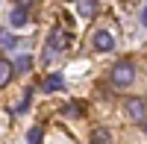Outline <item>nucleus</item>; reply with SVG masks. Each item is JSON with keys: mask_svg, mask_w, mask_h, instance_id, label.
I'll return each instance as SVG.
<instances>
[{"mask_svg": "<svg viewBox=\"0 0 147 144\" xmlns=\"http://www.w3.org/2000/svg\"><path fill=\"white\" fill-rule=\"evenodd\" d=\"M32 3H35V0H15L18 9H27V6H32Z\"/></svg>", "mask_w": 147, "mask_h": 144, "instance_id": "nucleus-13", "label": "nucleus"}, {"mask_svg": "<svg viewBox=\"0 0 147 144\" xmlns=\"http://www.w3.org/2000/svg\"><path fill=\"white\" fill-rule=\"evenodd\" d=\"M47 47H50L53 53H56V50H68V47H71V35H68L62 27H56V30L50 32V41H47Z\"/></svg>", "mask_w": 147, "mask_h": 144, "instance_id": "nucleus-3", "label": "nucleus"}, {"mask_svg": "<svg viewBox=\"0 0 147 144\" xmlns=\"http://www.w3.org/2000/svg\"><path fill=\"white\" fill-rule=\"evenodd\" d=\"M12 74H15V68H12L9 59H0V88H6L12 82Z\"/></svg>", "mask_w": 147, "mask_h": 144, "instance_id": "nucleus-7", "label": "nucleus"}, {"mask_svg": "<svg viewBox=\"0 0 147 144\" xmlns=\"http://www.w3.org/2000/svg\"><path fill=\"white\" fill-rule=\"evenodd\" d=\"M38 138H41V127H32L27 135V144H38Z\"/></svg>", "mask_w": 147, "mask_h": 144, "instance_id": "nucleus-12", "label": "nucleus"}, {"mask_svg": "<svg viewBox=\"0 0 147 144\" xmlns=\"http://www.w3.org/2000/svg\"><path fill=\"white\" fill-rule=\"evenodd\" d=\"M141 24H144V27H147V6L141 9Z\"/></svg>", "mask_w": 147, "mask_h": 144, "instance_id": "nucleus-14", "label": "nucleus"}, {"mask_svg": "<svg viewBox=\"0 0 147 144\" xmlns=\"http://www.w3.org/2000/svg\"><path fill=\"white\" fill-rule=\"evenodd\" d=\"M0 47H3V50L18 47V35H15V32H0Z\"/></svg>", "mask_w": 147, "mask_h": 144, "instance_id": "nucleus-11", "label": "nucleus"}, {"mask_svg": "<svg viewBox=\"0 0 147 144\" xmlns=\"http://www.w3.org/2000/svg\"><path fill=\"white\" fill-rule=\"evenodd\" d=\"M27 21H30L27 9H18V6H15V9L9 12V24H12V27H24V24H27Z\"/></svg>", "mask_w": 147, "mask_h": 144, "instance_id": "nucleus-9", "label": "nucleus"}, {"mask_svg": "<svg viewBox=\"0 0 147 144\" xmlns=\"http://www.w3.org/2000/svg\"><path fill=\"white\" fill-rule=\"evenodd\" d=\"M132 79H136V65L132 62H118L112 68V74H109V82H112L115 88H129Z\"/></svg>", "mask_w": 147, "mask_h": 144, "instance_id": "nucleus-1", "label": "nucleus"}, {"mask_svg": "<svg viewBox=\"0 0 147 144\" xmlns=\"http://www.w3.org/2000/svg\"><path fill=\"white\" fill-rule=\"evenodd\" d=\"M127 115L132 118V121L144 124V121H147V103H144L141 97H129V100H127Z\"/></svg>", "mask_w": 147, "mask_h": 144, "instance_id": "nucleus-2", "label": "nucleus"}, {"mask_svg": "<svg viewBox=\"0 0 147 144\" xmlns=\"http://www.w3.org/2000/svg\"><path fill=\"white\" fill-rule=\"evenodd\" d=\"M91 144H112V133H109L106 127H94V133H91Z\"/></svg>", "mask_w": 147, "mask_h": 144, "instance_id": "nucleus-8", "label": "nucleus"}, {"mask_svg": "<svg viewBox=\"0 0 147 144\" xmlns=\"http://www.w3.org/2000/svg\"><path fill=\"white\" fill-rule=\"evenodd\" d=\"M141 129H144V133H147V121H144V124H141Z\"/></svg>", "mask_w": 147, "mask_h": 144, "instance_id": "nucleus-15", "label": "nucleus"}, {"mask_svg": "<svg viewBox=\"0 0 147 144\" xmlns=\"http://www.w3.org/2000/svg\"><path fill=\"white\" fill-rule=\"evenodd\" d=\"M115 47V38H112V32H106V30H97L94 32V50H100V53H109Z\"/></svg>", "mask_w": 147, "mask_h": 144, "instance_id": "nucleus-4", "label": "nucleus"}, {"mask_svg": "<svg viewBox=\"0 0 147 144\" xmlns=\"http://www.w3.org/2000/svg\"><path fill=\"white\" fill-rule=\"evenodd\" d=\"M77 15L85 18V21H91L97 15V0H77Z\"/></svg>", "mask_w": 147, "mask_h": 144, "instance_id": "nucleus-5", "label": "nucleus"}, {"mask_svg": "<svg viewBox=\"0 0 147 144\" xmlns=\"http://www.w3.org/2000/svg\"><path fill=\"white\" fill-rule=\"evenodd\" d=\"M41 88H44L47 94H53V91H62V88H65V77H62V74H50V77L44 79V85H41Z\"/></svg>", "mask_w": 147, "mask_h": 144, "instance_id": "nucleus-6", "label": "nucleus"}, {"mask_svg": "<svg viewBox=\"0 0 147 144\" xmlns=\"http://www.w3.org/2000/svg\"><path fill=\"white\" fill-rule=\"evenodd\" d=\"M12 68H15L18 74H24V71H30V68H32V56H27V53H24V56H18L15 62H12Z\"/></svg>", "mask_w": 147, "mask_h": 144, "instance_id": "nucleus-10", "label": "nucleus"}]
</instances>
